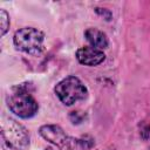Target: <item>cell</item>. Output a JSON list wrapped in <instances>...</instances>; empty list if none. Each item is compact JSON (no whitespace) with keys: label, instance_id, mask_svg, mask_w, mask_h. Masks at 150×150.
Segmentation results:
<instances>
[{"label":"cell","instance_id":"cell-1","mask_svg":"<svg viewBox=\"0 0 150 150\" xmlns=\"http://www.w3.org/2000/svg\"><path fill=\"white\" fill-rule=\"evenodd\" d=\"M0 132L4 150H26L29 145L27 129L11 117H2Z\"/></svg>","mask_w":150,"mask_h":150},{"label":"cell","instance_id":"cell-2","mask_svg":"<svg viewBox=\"0 0 150 150\" xmlns=\"http://www.w3.org/2000/svg\"><path fill=\"white\" fill-rule=\"evenodd\" d=\"M29 83H21L13 88L7 97V105L12 112L21 118H29L38 111V103L29 91Z\"/></svg>","mask_w":150,"mask_h":150},{"label":"cell","instance_id":"cell-3","mask_svg":"<svg viewBox=\"0 0 150 150\" xmlns=\"http://www.w3.org/2000/svg\"><path fill=\"white\" fill-rule=\"evenodd\" d=\"M43 33L33 27H25L16 30L13 38L15 47L30 55H38L43 50Z\"/></svg>","mask_w":150,"mask_h":150},{"label":"cell","instance_id":"cell-4","mask_svg":"<svg viewBox=\"0 0 150 150\" xmlns=\"http://www.w3.org/2000/svg\"><path fill=\"white\" fill-rule=\"evenodd\" d=\"M54 90L60 101L66 105H71L77 101L84 100L88 94L86 86L76 76H68L63 79L55 86Z\"/></svg>","mask_w":150,"mask_h":150},{"label":"cell","instance_id":"cell-5","mask_svg":"<svg viewBox=\"0 0 150 150\" xmlns=\"http://www.w3.org/2000/svg\"><path fill=\"white\" fill-rule=\"evenodd\" d=\"M76 59L80 63L84 66H97L102 63L105 59V55L101 49L94 47H82L76 52Z\"/></svg>","mask_w":150,"mask_h":150},{"label":"cell","instance_id":"cell-6","mask_svg":"<svg viewBox=\"0 0 150 150\" xmlns=\"http://www.w3.org/2000/svg\"><path fill=\"white\" fill-rule=\"evenodd\" d=\"M39 132L46 141H48L55 145H59V146H61L63 144V142L66 141V138L68 137V136H66L62 128L59 125H55V124L42 125L40 128Z\"/></svg>","mask_w":150,"mask_h":150},{"label":"cell","instance_id":"cell-7","mask_svg":"<svg viewBox=\"0 0 150 150\" xmlns=\"http://www.w3.org/2000/svg\"><path fill=\"white\" fill-rule=\"evenodd\" d=\"M84 36L91 47L97 49H103L108 47V39L107 35L97 28H88L84 32Z\"/></svg>","mask_w":150,"mask_h":150},{"label":"cell","instance_id":"cell-8","mask_svg":"<svg viewBox=\"0 0 150 150\" xmlns=\"http://www.w3.org/2000/svg\"><path fill=\"white\" fill-rule=\"evenodd\" d=\"M93 146V142L82 138L67 137L63 144L61 145L62 150H88Z\"/></svg>","mask_w":150,"mask_h":150},{"label":"cell","instance_id":"cell-9","mask_svg":"<svg viewBox=\"0 0 150 150\" xmlns=\"http://www.w3.org/2000/svg\"><path fill=\"white\" fill-rule=\"evenodd\" d=\"M0 22H1V35H5L9 28V16L5 9L0 11Z\"/></svg>","mask_w":150,"mask_h":150},{"label":"cell","instance_id":"cell-10","mask_svg":"<svg viewBox=\"0 0 150 150\" xmlns=\"http://www.w3.org/2000/svg\"><path fill=\"white\" fill-rule=\"evenodd\" d=\"M69 118H70L71 123H74V124H79V123H81V122L83 121V118H84V114H83L82 111H71L70 115H69Z\"/></svg>","mask_w":150,"mask_h":150},{"label":"cell","instance_id":"cell-11","mask_svg":"<svg viewBox=\"0 0 150 150\" xmlns=\"http://www.w3.org/2000/svg\"><path fill=\"white\" fill-rule=\"evenodd\" d=\"M141 136H142L144 139H149V138H150V124L145 125V127L141 130Z\"/></svg>","mask_w":150,"mask_h":150},{"label":"cell","instance_id":"cell-12","mask_svg":"<svg viewBox=\"0 0 150 150\" xmlns=\"http://www.w3.org/2000/svg\"><path fill=\"white\" fill-rule=\"evenodd\" d=\"M46 150H55V149H53V148H47Z\"/></svg>","mask_w":150,"mask_h":150}]
</instances>
